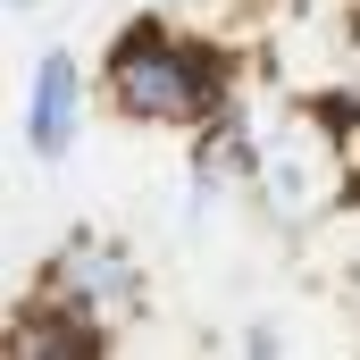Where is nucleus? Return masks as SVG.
I'll list each match as a JSON object with an SVG mask.
<instances>
[{"mask_svg": "<svg viewBox=\"0 0 360 360\" xmlns=\"http://www.w3.org/2000/svg\"><path fill=\"white\" fill-rule=\"evenodd\" d=\"M243 51L210 42V34H184L168 17H126L101 51V101L126 117V126H160V134H193L210 126L218 109L243 101Z\"/></svg>", "mask_w": 360, "mask_h": 360, "instance_id": "f257e3e1", "label": "nucleus"}, {"mask_svg": "<svg viewBox=\"0 0 360 360\" xmlns=\"http://www.w3.org/2000/svg\"><path fill=\"white\" fill-rule=\"evenodd\" d=\"M252 210L276 235H310L335 210H352V168H344V126L319 101H276L260 126V168H252Z\"/></svg>", "mask_w": 360, "mask_h": 360, "instance_id": "f03ea898", "label": "nucleus"}, {"mask_svg": "<svg viewBox=\"0 0 360 360\" xmlns=\"http://www.w3.org/2000/svg\"><path fill=\"white\" fill-rule=\"evenodd\" d=\"M269 76H276V92H293V101L360 109V0L293 8L269 34Z\"/></svg>", "mask_w": 360, "mask_h": 360, "instance_id": "7ed1b4c3", "label": "nucleus"}, {"mask_svg": "<svg viewBox=\"0 0 360 360\" xmlns=\"http://www.w3.org/2000/svg\"><path fill=\"white\" fill-rule=\"evenodd\" d=\"M34 285L76 293L84 310H101V319H109V327H134V319L151 310V285H143L134 243H126V235H109V226H76V235H59Z\"/></svg>", "mask_w": 360, "mask_h": 360, "instance_id": "20e7f679", "label": "nucleus"}, {"mask_svg": "<svg viewBox=\"0 0 360 360\" xmlns=\"http://www.w3.org/2000/svg\"><path fill=\"white\" fill-rule=\"evenodd\" d=\"M117 352V327L84 310L76 293H59V285H34V293H17V310H8V360H109Z\"/></svg>", "mask_w": 360, "mask_h": 360, "instance_id": "39448f33", "label": "nucleus"}, {"mask_svg": "<svg viewBox=\"0 0 360 360\" xmlns=\"http://www.w3.org/2000/svg\"><path fill=\"white\" fill-rule=\"evenodd\" d=\"M84 109H92V76L76 51H42L34 59V84H25V151L42 168H68L76 143H84Z\"/></svg>", "mask_w": 360, "mask_h": 360, "instance_id": "423d86ee", "label": "nucleus"}, {"mask_svg": "<svg viewBox=\"0 0 360 360\" xmlns=\"http://www.w3.org/2000/svg\"><path fill=\"white\" fill-rule=\"evenodd\" d=\"M226 344H235L243 360H276V352H285V327H276V319H243Z\"/></svg>", "mask_w": 360, "mask_h": 360, "instance_id": "0eeeda50", "label": "nucleus"}, {"mask_svg": "<svg viewBox=\"0 0 360 360\" xmlns=\"http://www.w3.org/2000/svg\"><path fill=\"white\" fill-rule=\"evenodd\" d=\"M8 8H34V0H8Z\"/></svg>", "mask_w": 360, "mask_h": 360, "instance_id": "6e6552de", "label": "nucleus"}]
</instances>
